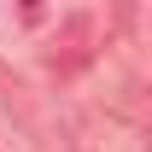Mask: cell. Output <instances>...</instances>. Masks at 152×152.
<instances>
[{"label": "cell", "instance_id": "1", "mask_svg": "<svg viewBox=\"0 0 152 152\" xmlns=\"http://www.w3.org/2000/svg\"><path fill=\"white\" fill-rule=\"evenodd\" d=\"M94 58V18L88 12H70L64 18V35L53 41V53H47V64L53 70H82Z\"/></svg>", "mask_w": 152, "mask_h": 152}, {"label": "cell", "instance_id": "2", "mask_svg": "<svg viewBox=\"0 0 152 152\" xmlns=\"http://www.w3.org/2000/svg\"><path fill=\"white\" fill-rule=\"evenodd\" d=\"M35 12H41V0H23V18H35Z\"/></svg>", "mask_w": 152, "mask_h": 152}]
</instances>
